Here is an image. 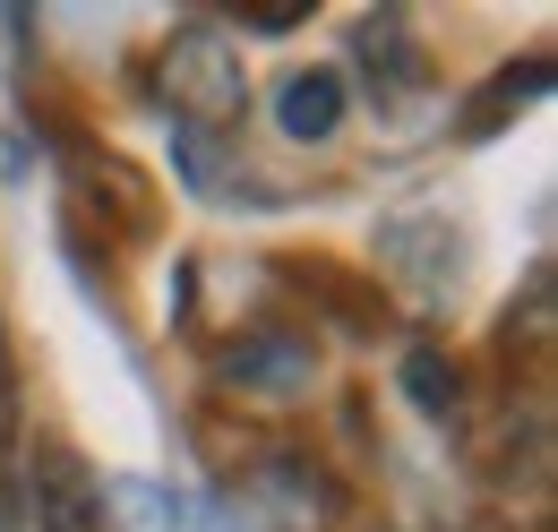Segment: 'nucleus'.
I'll return each instance as SVG.
<instances>
[{
  "mask_svg": "<svg viewBox=\"0 0 558 532\" xmlns=\"http://www.w3.org/2000/svg\"><path fill=\"white\" fill-rule=\"evenodd\" d=\"M155 86H163V104L181 121H198L207 137L232 130L241 104H250V77H241V52L223 44V26H181L163 44V61H155Z\"/></svg>",
  "mask_w": 558,
  "mask_h": 532,
  "instance_id": "nucleus-1",
  "label": "nucleus"
},
{
  "mask_svg": "<svg viewBox=\"0 0 558 532\" xmlns=\"http://www.w3.org/2000/svg\"><path fill=\"white\" fill-rule=\"evenodd\" d=\"M35 532H112L104 489H95V472L77 464L70 447H44L35 456Z\"/></svg>",
  "mask_w": 558,
  "mask_h": 532,
  "instance_id": "nucleus-2",
  "label": "nucleus"
},
{
  "mask_svg": "<svg viewBox=\"0 0 558 532\" xmlns=\"http://www.w3.org/2000/svg\"><path fill=\"white\" fill-rule=\"evenodd\" d=\"M276 112H283V137H327L344 121V77L336 69H301L276 95Z\"/></svg>",
  "mask_w": 558,
  "mask_h": 532,
  "instance_id": "nucleus-3",
  "label": "nucleus"
},
{
  "mask_svg": "<svg viewBox=\"0 0 558 532\" xmlns=\"http://www.w3.org/2000/svg\"><path fill=\"white\" fill-rule=\"evenodd\" d=\"M9 438H17V396H9V352H0V456H9Z\"/></svg>",
  "mask_w": 558,
  "mask_h": 532,
  "instance_id": "nucleus-4",
  "label": "nucleus"
}]
</instances>
